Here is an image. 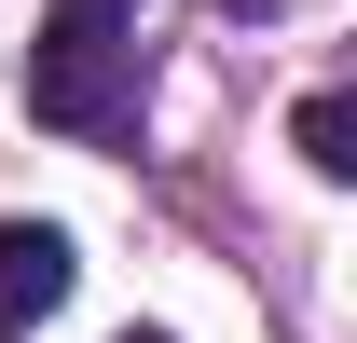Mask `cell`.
<instances>
[{
  "mask_svg": "<svg viewBox=\"0 0 357 343\" xmlns=\"http://www.w3.org/2000/svg\"><path fill=\"white\" fill-rule=\"evenodd\" d=\"M124 343H165V330H124Z\"/></svg>",
  "mask_w": 357,
  "mask_h": 343,
  "instance_id": "obj_4",
  "label": "cell"
},
{
  "mask_svg": "<svg viewBox=\"0 0 357 343\" xmlns=\"http://www.w3.org/2000/svg\"><path fill=\"white\" fill-rule=\"evenodd\" d=\"M289 137H303L316 178H357V96H303V124H289Z\"/></svg>",
  "mask_w": 357,
  "mask_h": 343,
  "instance_id": "obj_3",
  "label": "cell"
},
{
  "mask_svg": "<svg viewBox=\"0 0 357 343\" xmlns=\"http://www.w3.org/2000/svg\"><path fill=\"white\" fill-rule=\"evenodd\" d=\"M69 302V234L55 220H0V343H28Z\"/></svg>",
  "mask_w": 357,
  "mask_h": 343,
  "instance_id": "obj_2",
  "label": "cell"
},
{
  "mask_svg": "<svg viewBox=\"0 0 357 343\" xmlns=\"http://www.w3.org/2000/svg\"><path fill=\"white\" fill-rule=\"evenodd\" d=\"M124 110H137V0H55L28 42V124L110 137Z\"/></svg>",
  "mask_w": 357,
  "mask_h": 343,
  "instance_id": "obj_1",
  "label": "cell"
}]
</instances>
